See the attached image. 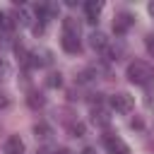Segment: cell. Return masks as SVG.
Listing matches in <instances>:
<instances>
[{
    "instance_id": "cell-6",
    "label": "cell",
    "mask_w": 154,
    "mask_h": 154,
    "mask_svg": "<svg viewBox=\"0 0 154 154\" xmlns=\"http://www.w3.org/2000/svg\"><path fill=\"white\" fill-rule=\"evenodd\" d=\"M5 154H24V142L19 135H10L5 142Z\"/></svg>"
},
{
    "instance_id": "cell-1",
    "label": "cell",
    "mask_w": 154,
    "mask_h": 154,
    "mask_svg": "<svg viewBox=\"0 0 154 154\" xmlns=\"http://www.w3.org/2000/svg\"><path fill=\"white\" fill-rule=\"evenodd\" d=\"M128 79L132 82V84H140V87H144V84H149L152 82V77H154V67L149 65V63H144V60H135V63H130L128 65Z\"/></svg>"
},
{
    "instance_id": "cell-5",
    "label": "cell",
    "mask_w": 154,
    "mask_h": 154,
    "mask_svg": "<svg viewBox=\"0 0 154 154\" xmlns=\"http://www.w3.org/2000/svg\"><path fill=\"white\" fill-rule=\"evenodd\" d=\"M101 7H103V5H101L99 0H87V2H84V12H87V22H89V24H96V22H99L96 17H99Z\"/></svg>"
},
{
    "instance_id": "cell-20",
    "label": "cell",
    "mask_w": 154,
    "mask_h": 154,
    "mask_svg": "<svg viewBox=\"0 0 154 154\" xmlns=\"http://www.w3.org/2000/svg\"><path fill=\"white\" fill-rule=\"evenodd\" d=\"M55 154H70V152H67V149H58Z\"/></svg>"
},
{
    "instance_id": "cell-17",
    "label": "cell",
    "mask_w": 154,
    "mask_h": 154,
    "mask_svg": "<svg viewBox=\"0 0 154 154\" xmlns=\"http://www.w3.org/2000/svg\"><path fill=\"white\" fill-rule=\"evenodd\" d=\"M144 46H147V53L154 55V34H149V36L144 38Z\"/></svg>"
},
{
    "instance_id": "cell-14",
    "label": "cell",
    "mask_w": 154,
    "mask_h": 154,
    "mask_svg": "<svg viewBox=\"0 0 154 154\" xmlns=\"http://www.w3.org/2000/svg\"><path fill=\"white\" fill-rule=\"evenodd\" d=\"M84 130H87V128H84V123H70V132H72L75 137H82V135H84Z\"/></svg>"
},
{
    "instance_id": "cell-9",
    "label": "cell",
    "mask_w": 154,
    "mask_h": 154,
    "mask_svg": "<svg viewBox=\"0 0 154 154\" xmlns=\"http://www.w3.org/2000/svg\"><path fill=\"white\" fill-rule=\"evenodd\" d=\"M91 46H94L96 51H106L111 43H108V38H106V34H101V31H94V34H91Z\"/></svg>"
},
{
    "instance_id": "cell-19",
    "label": "cell",
    "mask_w": 154,
    "mask_h": 154,
    "mask_svg": "<svg viewBox=\"0 0 154 154\" xmlns=\"http://www.w3.org/2000/svg\"><path fill=\"white\" fill-rule=\"evenodd\" d=\"M101 101H103V99H101V94H91V103H96V106H99Z\"/></svg>"
},
{
    "instance_id": "cell-15",
    "label": "cell",
    "mask_w": 154,
    "mask_h": 154,
    "mask_svg": "<svg viewBox=\"0 0 154 154\" xmlns=\"http://www.w3.org/2000/svg\"><path fill=\"white\" fill-rule=\"evenodd\" d=\"M91 75H94V70H84V72H79V75H77V82L87 84V82H91V79H94Z\"/></svg>"
},
{
    "instance_id": "cell-13",
    "label": "cell",
    "mask_w": 154,
    "mask_h": 154,
    "mask_svg": "<svg viewBox=\"0 0 154 154\" xmlns=\"http://www.w3.org/2000/svg\"><path fill=\"white\" fill-rule=\"evenodd\" d=\"M46 84H48L51 89L60 87V84H63V75H60V72H51V75H48V79H46Z\"/></svg>"
},
{
    "instance_id": "cell-10",
    "label": "cell",
    "mask_w": 154,
    "mask_h": 154,
    "mask_svg": "<svg viewBox=\"0 0 154 154\" xmlns=\"http://www.w3.org/2000/svg\"><path fill=\"white\" fill-rule=\"evenodd\" d=\"M34 132H36V137H41V140H46V137H51V135H53L51 125H48V123H43V120L34 125Z\"/></svg>"
},
{
    "instance_id": "cell-11",
    "label": "cell",
    "mask_w": 154,
    "mask_h": 154,
    "mask_svg": "<svg viewBox=\"0 0 154 154\" xmlns=\"http://www.w3.org/2000/svg\"><path fill=\"white\" fill-rule=\"evenodd\" d=\"M26 103L31 106V108H43V103H46V99L38 94V91H31L29 96H26Z\"/></svg>"
},
{
    "instance_id": "cell-8",
    "label": "cell",
    "mask_w": 154,
    "mask_h": 154,
    "mask_svg": "<svg viewBox=\"0 0 154 154\" xmlns=\"http://www.w3.org/2000/svg\"><path fill=\"white\" fill-rule=\"evenodd\" d=\"M63 31L65 34H72V36H79V22L75 17H65L63 19Z\"/></svg>"
},
{
    "instance_id": "cell-16",
    "label": "cell",
    "mask_w": 154,
    "mask_h": 154,
    "mask_svg": "<svg viewBox=\"0 0 154 154\" xmlns=\"http://www.w3.org/2000/svg\"><path fill=\"white\" fill-rule=\"evenodd\" d=\"M94 123H99V125H108V116H106L103 111H94Z\"/></svg>"
},
{
    "instance_id": "cell-4",
    "label": "cell",
    "mask_w": 154,
    "mask_h": 154,
    "mask_svg": "<svg viewBox=\"0 0 154 154\" xmlns=\"http://www.w3.org/2000/svg\"><path fill=\"white\" fill-rule=\"evenodd\" d=\"M103 144H106V152L108 154H130L128 144L120 140V137H113V135H106L103 137Z\"/></svg>"
},
{
    "instance_id": "cell-7",
    "label": "cell",
    "mask_w": 154,
    "mask_h": 154,
    "mask_svg": "<svg viewBox=\"0 0 154 154\" xmlns=\"http://www.w3.org/2000/svg\"><path fill=\"white\" fill-rule=\"evenodd\" d=\"M63 51H67V53H79L82 51V43H79V38L77 36H72V34H63Z\"/></svg>"
},
{
    "instance_id": "cell-3",
    "label": "cell",
    "mask_w": 154,
    "mask_h": 154,
    "mask_svg": "<svg viewBox=\"0 0 154 154\" xmlns=\"http://www.w3.org/2000/svg\"><path fill=\"white\" fill-rule=\"evenodd\" d=\"M132 24H135V17H132L130 12H118V14L113 17V31H116L118 36H123Z\"/></svg>"
},
{
    "instance_id": "cell-12",
    "label": "cell",
    "mask_w": 154,
    "mask_h": 154,
    "mask_svg": "<svg viewBox=\"0 0 154 154\" xmlns=\"http://www.w3.org/2000/svg\"><path fill=\"white\" fill-rule=\"evenodd\" d=\"M14 29V19L5 12H0V31H12Z\"/></svg>"
},
{
    "instance_id": "cell-18",
    "label": "cell",
    "mask_w": 154,
    "mask_h": 154,
    "mask_svg": "<svg viewBox=\"0 0 154 154\" xmlns=\"http://www.w3.org/2000/svg\"><path fill=\"white\" fill-rule=\"evenodd\" d=\"M144 103H147V106H152V103H154V89H149V91H147V99H144Z\"/></svg>"
},
{
    "instance_id": "cell-21",
    "label": "cell",
    "mask_w": 154,
    "mask_h": 154,
    "mask_svg": "<svg viewBox=\"0 0 154 154\" xmlns=\"http://www.w3.org/2000/svg\"><path fill=\"white\" fill-rule=\"evenodd\" d=\"M149 12H152V14H154V2H149Z\"/></svg>"
},
{
    "instance_id": "cell-2",
    "label": "cell",
    "mask_w": 154,
    "mask_h": 154,
    "mask_svg": "<svg viewBox=\"0 0 154 154\" xmlns=\"http://www.w3.org/2000/svg\"><path fill=\"white\" fill-rule=\"evenodd\" d=\"M132 106H135V101H132V96H130V94H125V91H120V94H113V96H111V108H113V111H118V113H130V111H132Z\"/></svg>"
}]
</instances>
